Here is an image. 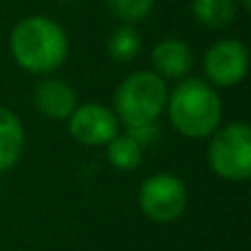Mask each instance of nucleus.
<instances>
[{"mask_svg": "<svg viewBox=\"0 0 251 251\" xmlns=\"http://www.w3.org/2000/svg\"><path fill=\"white\" fill-rule=\"evenodd\" d=\"M71 42L64 26L42 13H33L13 25L9 33V53L25 73L51 75L66 62Z\"/></svg>", "mask_w": 251, "mask_h": 251, "instance_id": "nucleus-1", "label": "nucleus"}, {"mask_svg": "<svg viewBox=\"0 0 251 251\" xmlns=\"http://www.w3.org/2000/svg\"><path fill=\"white\" fill-rule=\"evenodd\" d=\"M165 113L185 139H209L223 124V101L212 84L190 75L168 91Z\"/></svg>", "mask_w": 251, "mask_h": 251, "instance_id": "nucleus-2", "label": "nucleus"}, {"mask_svg": "<svg viewBox=\"0 0 251 251\" xmlns=\"http://www.w3.org/2000/svg\"><path fill=\"white\" fill-rule=\"evenodd\" d=\"M168 84L154 71L126 75L113 97V113L126 128L159 122L168 104Z\"/></svg>", "mask_w": 251, "mask_h": 251, "instance_id": "nucleus-3", "label": "nucleus"}, {"mask_svg": "<svg viewBox=\"0 0 251 251\" xmlns=\"http://www.w3.org/2000/svg\"><path fill=\"white\" fill-rule=\"evenodd\" d=\"M207 165L218 178L245 183L251 176V128L247 122L218 126L207 143Z\"/></svg>", "mask_w": 251, "mask_h": 251, "instance_id": "nucleus-4", "label": "nucleus"}, {"mask_svg": "<svg viewBox=\"0 0 251 251\" xmlns=\"http://www.w3.org/2000/svg\"><path fill=\"white\" fill-rule=\"evenodd\" d=\"M187 187L183 178L170 172L150 174L139 185L137 205L141 214L152 223H174L187 209Z\"/></svg>", "mask_w": 251, "mask_h": 251, "instance_id": "nucleus-5", "label": "nucleus"}, {"mask_svg": "<svg viewBox=\"0 0 251 251\" xmlns=\"http://www.w3.org/2000/svg\"><path fill=\"white\" fill-rule=\"evenodd\" d=\"M249 51L240 40L223 38L209 44L203 55L205 82L214 88H234L247 77Z\"/></svg>", "mask_w": 251, "mask_h": 251, "instance_id": "nucleus-6", "label": "nucleus"}, {"mask_svg": "<svg viewBox=\"0 0 251 251\" xmlns=\"http://www.w3.org/2000/svg\"><path fill=\"white\" fill-rule=\"evenodd\" d=\"M119 119L113 108L100 101H86L77 104V108L66 119V130L71 139L86 148L106 146L113 137L119 134Z\"/></svg>", "mask_w": 251, "mask_h": 251, "instance_id": "nucleus-7", "label": "nucleus"}, {"mask_svg": "<svg viewBox=\"0 0 251 251\" xmlns=\"http://www.w3.org/2000/svg\"><path fill=\"white\" fill-rule=\"evenodd\" d=\"M150 62H152V71L159 77H163L165 82L172 79L190 77V73L196 66V53L185 40L181 38H163L152 47L150 51Z\"/></svg>", "mask_w": 251, "mask_h": 251, "instance_id": "nucleus-8", "label": "nucleus"}, {"mask_svg": "<svg viewBox=\"0 0 251 251\" xmlns=\"http://www.w3.org/2000/svg\"><path fill=\"white\" fill-rule=\"evenodd\" d=\"M77 104V93L66 79L44 75L33 88V108L51 122H66Z\"/></svg>", "mask_w": 251, "mask_h": 251, "instance_id": "nucleus-9", "label": "nucleus"}, {"mask_svg": "<svg viewBox=\"0 0 251 251\" xmlns=\"http://www.w3.org/2000/svg\"><path fill=\"white\" fill-rule=\"evenodd\" d=\"M25 126L13 110L0 106V172H7L25 152Z\"/></svg>", "mask_w": 251, "mask_h": 251, "instance_id": "nucleus-10", "label": "nucleus"}, {"mask_svg": "<svg viewBox=\"0 0 251 251\" xmlns=\"http://www.w3.org/2000/svg\"><path fill=\"white\" fill-rule=\"evenodd\" d=\"M192 18L209 31H223L234 25L238 0H192Z\"/></svg>", "mask_w": 251, "mask_h": 251, "instance_id": "nucleus-11", "label": "nucleus"}, {"mask_svg": "<svg viewBox=\"0 0 251 251\" xmlns=\"http://www.w3.org/2000/svg\"><path fill=\"white\" fill-rule=\"evenodd\" d=\"M143 40L134 25H119L106 38V51L117 64H128L141 53Z\"/></svg>", "mask_w": 251, "mask_h": 251, "instance_id": "nucleus-12", "label": "nucleus"}, {"mask_svg": "<svg viewBox=\"0 0 251 251\" xmlns=\"http://www.w3.org/2000/svg\"><path fill=\"white\" fill-rule=\"evenodd\" d=\"M104 148H106V159H108V163L113 165L115 170H119V172H132V170H137L139 165L143 163V150H146V148L139 146L128 132L126 134L119 132L117 137L110 139Z\"/></svg>", "mask_w": 251, "mask_h": 251, "instance_id": "nucleus-13", "label": "nucleus"}, {"mask_svg": "<svg viewBox=\"0 0 251 251\" xmlns=\"http://www.w3.org/2000/svg\"><path fill=\"white\" fill-rule=\"evenodd\" d=\"M104 4L122 25H139L152 13L156 0H104Z\"/></svg>", "mask_w": 251, "mask_h": 251, "instance_id": "nucleus-14", "label": "nucleus"}, {"mask_svg": "<svg viewBox=\"0 0 251 251\" xmlns=\"http://www.w3.org/2000/svg\"><path fill=\"white\" fill-rule=\"evenodd\" d=\"M128 134L141 148H148L159 139L161 128H159V122H152V124H143V126H132V128H128Z\"/></svg>", "mask_w": 251, "mask_h": 251, "instance_id": "nucleus-15", "label": "nucleus"}, {"mask_svg": "<svg viewBox=\"0 0 251 251\" xmlns=\"http://www.w3.org/2000/svg\"><path fill=\"white\" fill-rule=\"evenodd\" d=\"M240 7H243L245 11H251V0H240Z\"/></svg>", "mask_w": 251, "mask_h": 251, "instance_id": "nucleus-16", "label": "nucleus"}, {"mask_svg": "<svg viewBox=\"0 0 251 251\" xmlns=\"http://www.w3.org/2000/svg\"><path fill=\"white\" fill-rule=\"evenodd\" d=\"M57 2H73V0H57Z\"/></svg>", "mask_w": 251, "mask_h": 251, "instance_id": "nucleus-17", "label": "nucleus"}]
</instances>
